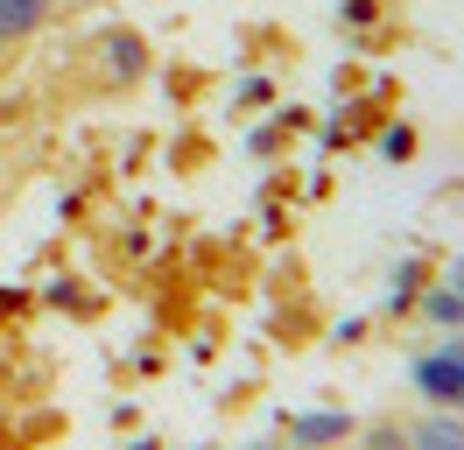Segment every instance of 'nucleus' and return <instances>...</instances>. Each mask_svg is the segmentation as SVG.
I'll return each mask as SVG.
<instances>
[{
    "label": "nucleus",
    "mask_w": 464,
    "mask_h": 450,
    "mask_svg": "<svg viewBox=\"0 0 464 450\" xmlns=\"http://www.w3.org/2000/svg\"><path fill=\"white\" fill-rule=\"evenodd\" d=\"M57 0H0V43H29L35 28L50 22Z\"/></svg>",
    "instance_id": "nucleus-5"
},
{
    "label": "nucleus",
    "mask_w": 464,
    "mask_h": 450,
    "mask_svg": "<svg viewBox=\"0 0 464 450\" xmlns=\"http://www.w3.org/2000/svg\"><path fill=\"white\" fill-rule=\"evenodd\" d=\"M359 444L366 450H408V429L401 422H373V429H359Z\"/></svg>",
    "instance_id": "nucleus-7"
},
{
    "label": "nucleus",
    "mask_w": 464,
    "mask_h": 450,
    "mask_svg": "<svg viewBox=\"0 0 464 450\" xmlns=\"http://www.w3.org/2000/svg\"><path fill=\"white\" fill-rule=\"evenodd\" d=\"M289 444H303V450L352 444V416H289Z\"/></svg>",
    "instance_id": "nucleus-4"
},
{
    "label": "nucleus",
    "mask_w": 464,
    "mask_h": 450,
    "mask_svg": "<svg viewBox=\"0 0 464 450\" xmlns=\"http://www.w3.org/2000/svg\"><path fill=\"white\" fill-rule=\"evenodd\" d=\"M380 148H387V155H394V162H401V155H415V127H394V134L380 141Z\"/></svg>",
    "instance_id": "nucleus-8"
},
{
    "label": "nucleus",
    "mask_w": 464,
    "mask_h": 450,
    "mask_svg": "<svg viewBox=\"0 0 464 450\" xmlns=\"http://www.w3.org/2000/svg\"><path fill=\"white\" fill-rule=\"evenodd\" d=\"M261 450H267V444H261Z\"/></svg>",
    "instance_id": "nucleus-12"
},
{
    "label": "nucleus",
    "mask_w": 464,
    "mask_h": 450,
    "mask_svg": "<svg viewBox=\"0 0 464 450\" xmlns=\"http://www.w3.org/2000/svg\"><path fill=\"white\" fill-rule=\"evenodd\" d=\"M443 281H450V289L464 296V260H450V275H443Z\"/></svg>",
    "instance_id": "nucleus-10"
},
{
    "label": "nucleus",
    "mask_w": 464,
    "mask_h": 450,
    "mask_svg": "<svg viewBox=\"0 0 464 450\" xmlns=\"http://www.w3.org/2000/svg\"><path fill=\"white\" fill-rule=\"evenodd\" d=\"M408 450H464V416H458V408L415 416V422H408Z\"/></svg>",
    "instance_id": "nucleus-3"
},
{
    "label": "nucleus",
    "mask_w": 464,
    "mask_h": 450,
    "mask_svg": "<svg viewBox=\"0 0 464 450\" xmlns=\"http://www.w3.org/2000/svg\"><path fill=\"white\" fill-rule=\"evenodd\" d=\"M289 450H303V444H289Z\"/></svg>",
    "instance_id": "nucleus-11"
},
{
    "label": "nucleus",
    "mask_w": 464,
    "mask_h": 450,
    "mask_svg": "<svg viewBox=\"0 0 464 450\" xmlns=\"http://www.w3.org/2000/svg\"><path fill=\"white\" fill-rule=\"evenodd\" d=\"M422 317H430L436 331H464V296L450 289V281H436L430 296H422Z\"/></svg>",
    "instance_id": "nucleus-6"
},
{
    "label": "nucleus",
    "mask_w": 464,
    "mask_h": 450,
    "mask_svg": "<svg viewBox=\"0 0 464 450\" xmlns=\"http://www.w3.org/2000/svg\"><path fill=\"white\" fill-rule=\"evenodd\" d=\"M415 387L430 394L436 408H458L464 416V338H450L443 352H430V359L415 366Z\"/></svg>",
    "instance_id": "nucleus-1"
},
{
    "label": "nucleus",
    "mask_w": 464,
    "mask_h": 450,
    "mask_svg": "<svg viewBox=\"0 0 464 450\" xmlns=\"http://www.w3.org/2000/svg\"><path fill=\"white\" fill-rule=\"evenodd\" d=\"M99 56H106V78H127V84L148 71V43L134 28H106V35H99Z\"/></svg>",
    "instance_id": "nucleus-2"
},
{
    "label": "nucleus",
    "mask_w": 464,
    "mask_h": 450,
    "mask_svg": "<svg viewBox=\"0 0 464 450\" xmlns=\"http://www.w3.org/2000/svg\"><path fill=\"white\" fill-rule=\"evenodd\" d=\"M380 15V0H345V22H373Z\"/></svg>",
    "instance_id": "nucleus-9"
}]
</instances>
